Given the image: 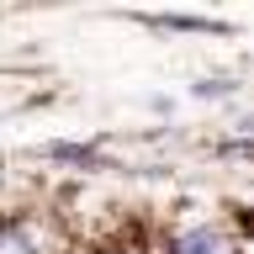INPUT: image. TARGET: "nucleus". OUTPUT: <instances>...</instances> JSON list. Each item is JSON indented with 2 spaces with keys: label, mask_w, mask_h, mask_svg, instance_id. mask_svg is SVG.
Wrapping results in <instances>:
<instances>
[{
  "label": "nucleus",
  "mask_w": 254,
  "mask_h": 254,
  "mask_svg": "<svg viewBox=\"0 0 254 254\" xmlns=\"http://www.w3.org/2000/svg\"><path fill=\"white\" fill-rule=\"evenodd\" d=\"M180 254H217V233H212V228L186 233V238H180Z\"/></svg>",
  "instance_id": "nucleus-1"
}]
</instances>
